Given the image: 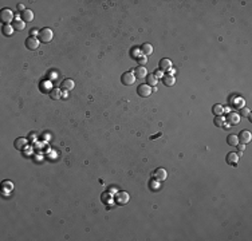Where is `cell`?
I'll return each mask as SVG.
<instances>
[{"label":"cell","instance_id":"obj_16","mask_svg":"<svg viewBox=\"0 0 252 241\" xmlns=\"http://www.w3.org/2000/svg\"><path fill=\"white\" fill-rule=\"evenodd\" d=\"M162 82H164L165 86H173V84L176 83V78H174L173 75H164Z\"/></svg>","mask_w":252,"mask_h":241},{"label":"cell","instance_id":"obj_24","mask_svg":"<svg viewBox=\"0 0 252 241\" xmlns=\"http://www.w3.org/2000/svg\"><path fill=\"white\" fill-rule=\"evenodd\" d=\"M223 111H224V107L221 105H213L212 107V113L215 115H223Z\"/></svg>","mask_w":252,"mask_h":241},{"label":"cell","instance_id":"obj_1","mask_svg":"<svg viewBox=\"0 0 252 241\" xmlns=\"http://www.w3.org/2000/svg\"><path fill=\"white\" fill-rule=\"evenodd\" d=\"M38 35H39V39H40V42L42 43H50L51 40H52V38H54V32L50 30V28H42L38 32Z\"/></svg>","mask_w":252,"mask_h":241},{"label":"cell","instance_id":"obj_7","mask_svg":"<svg viewBox=\"0 0 252 241\" xmlns=\"http://www.w3.org/2000/svg\"><path fill=\"white\" fill-rule=\"evenodd\" d=\"M26 47L28 50H36L39 47V40L35 38V36H30L26 39Z\"/></svg>","mask_w":252,"mask_h":241},{"label":"cell","instance_id":"obj_32","mask_svg":"<svg viewBox=\"0 0 252 241\" xmlns=\"http://www.w3.org/2000/svg\"><path fill=\"white\" fill-rule=\"evenodd\" d=\"M17 10H20V11H26V10H24V7L22 6V4H19V6H17Z\"/></svg>","mask_w":252,"mask_h":241},{"label":"cell","instance_id":"obj_2","mask_svg":"<svg viewBox=\"0 0 252 241\" xmlns=\"http://www.w3.org/2000/svg\"><path fill=\"white\" fill-rule=\"evenodd\" d=\"M0 19L4 24H10L12 19H13V13L11 10H8V8H3L2 12H0Z\"/></svg>","mask_w":252,"mask_h":241},{"label":"cell","instance_id":"obj_10","mask_svg":"<svg viewBox=\"0 0 252 241\" xmlns=\"http://www.w3.org/2000/svg\"><path fill=\"white\" fill-rule=\"evenodd\" d=\"M225 161H227L228 165H231V166H232V165H236L237 162H239V154H236V153H228Z\"/></svg>","mask_w":252,"mask_h":241},{"label":"cell","instance_id":"obj_20","mask_svg":"<svg viewBox=\"0 0 252 241\" xmlns=\"http://www.w3.org/2000/svg\"><path fill=\"white\" fill-rule=\"evenodd\" d=\"M227 142H228V145H231V146H236L239 144V138H237V135H235V134H229L227 137Z\"/></svg>","mask_w":252,"mask_h":241},{"label":"cell","instance_id":"obj_18","mask_svg":"<svg viewBox=\"0 0 252 241\" xmlns=\"http://www.w3.org/2000/svg\"><path fill=\"white\" fill-rule=\"evenodd\" d=\"M2 32L4 36H11L12 32H13V27L12 24H4L3 28H2Z\"/></svg>","mask_w":252,"mask_h":241},{"label":"cell","instance_id":"obj_15","mask_svg":"<svg viewBox=\"0 0 252 241\" xmlns=\"http://www.w3.org/2000/svg\"><path fill=\"white\" fill-rule=\"evenodd\" d=\"M74 86H75L74 80H71V79H65V80L62 82L61 88H63L65 91H70V90H73V88H74Z\"/></svg>","mask_w":252,"mask_h":241},{"label":"cell","instance_id":"obj_23","mask_svg":"<svg viewBox=\"0 0 252 241\" xmlns=\"http://www.w3.org/2000/svg\"><path fill=\"white\" fill-rule=\"evenodd\" d=\"M148 83L146 84H149V86L150 87H153V86H156V84L157 83H158V79H157L156 77H154V74H149V75H148Z\"/></svg>","mask_w":252,"mask_h":241},{"label":"cell","instance_id":"obj_4","mask_svg":"<svg viewBox=\"0 0 252 241\" xmlns=\"http://www.w3.org/2000/svg\"><path fill=\"white\" fill-rule=\"evenodd\" d=\"M152 87L149 86V84H139V86L137 87V92H138V95L139 97H142V98H148L152 94Z\"/></svg>","mask_w":252,"mask_h":241},{"label":"cell","instance_id":"obj_26","mask_svg":"<svg viewBox=\"0 0 252 241\" xmlns=\"http://www.w3.org/2000/svg\"><path fill=\"white\" fill-rule=\"evenodd\" d=\"M236 147H237V153H240V154L245 150V145H243V144H237Z\"/></svg>","mask_w":252,"mask_h":241},{"label":"cell","instance_id":"obj_27","mask_svg":"<svg viewBox=\"0 0 252 241\" xmlns=\"http://www.w3.org/2000/svg\"><path fill=\"white\" fill-rule=\"evenodd\" d=\"M154 77H156L157 79H158V78H164V75H162V71H161V70H157L156 73H154Z\"/></svg>","mask_w":252,"mask_h":241},{"label":"cell","instance_id":"obj_25","mask_svg":"<svg viewBox=\"0 0 252 241\" xmlns=\"http://www.w3.org/2000/svg\"><path fill=\"white\" fill-rule=\"evenodd\" d=\"M12 182L11 181H4L3 182V189H8V190H12Z\"/></svg>","mask_w":252,"mask_h":241},{"label":"cell","instance_id":"obj_30","mask_svg":"<svg viewBox=\"0 0 252 241\" xmlns=\"http://www.w3.org/2000/svg\"><path fill=\"white\" fill-rule=\"evenodd\" d=\"M241 114L244 115V117H245V115H250V111H248V109H245V107H243V109H241Z\"/></svg>","mask_w":252,"mask_h":241},{"label":"cell","instance_id":"obj_31","mask_svg":"<svg viewBox=\"0 0 252 241\" xmlns=\"http://www.w3.org/2000/svg\"><path fill=\"white\" fill-rule=\"evenodd\" d=\"M150 185H152V189H154V190L157 189V186H156V185H157V182H156V181H152V184H150Z\"/></svg>","mask_w":252,"mask_h":241},{"label":"cell","instance_id":"obj_5","mask_svg":"<svg viewBox=\"0 0 252 241\" xmlns=\"http://www.w3.org/2000/svg\"><path fill=\"white\" fill-rule=\"evenodd\" d=\"M129 201V194L126 191H119L114 196V202L117 205H125Z\"/></svg>","mask_w":252,"mask_h":241},{"label":"cell","instance_id":"obj_29","mask_svg":"<svg viewBox=\"0 0 252 241\" xmlns=\"http://www.w3.org/2000/svg\"><path fill=\"white\" fill-rule=\"evenodd\" d=\"M138 50H137V48H133V50H132V55H133V58H137V59H138Z\"/></svg>","mask_w":252,"mask_h":241},{"label":"cell","instance_id":"obj_12","mask_svg":"<svg viewBox=\"0 0 252 241\" xmlns=\"http://www.w3.org/2000/svg\"><path fill=\"white\" fill-rule=\"evenodd\" d=\"M225 120H228L229 125H237L240 122V115L237 113H229Z\"/></svg>","mask_w":252,"mask_h":241},{"label":"cell","instance_id":"obj_3","mask_svg":"<svg viewBox=\"0 0 252 241\" xmlns=\"http://www.w3.org/2000/svg\"><path fill=\"white\" fill-rule=\"evenodd\" d=\"M121 80H122V83L125 86H132V84L136 82V75H134V73H132V71H126L125 74H122Z\"/></svg>","mask_w":252,"mask_h":241},{"label":"cell","instance_id":"obj_19","mask_svg":"<svg viewBox=\"0 0 252 241\" xmlns=\"http://www.w3.org/2000/svg\"><path fill=\"white\" fill-rule=\"evenodd\" d=\"M12 27H13V30H17V31H23L24 28H26V24H24V21L23 20H19V19H16L15 21L12 23Z\"/></svg>","mask_w":252,"mask_h":241},{"label":"cell","instance_id":"obj_22","mask_svg":"<svg viewBox=\"0 0 252 241\" xmlns=\"http://www.w3.org/2000/svg\"><path fill=\"white\" fill-rule=\"evenodd\" d=\"M50 95H51V99H61V97H62V91H61V88H52L51 90V92H50Z\"/></svg>","mask_w":252,"mask_h":241},{"label":"cell","instance_id":"obj_28","mask_svg":"<svg viewBox=\"0 0 252 241\" xmlns=\"http://www.w3.org/2000/svg\"><path fill=\"white\" fill-rule=\"evenodd\" d=\"M146 56H143V58H138V62H139V64H141V66H143V64H145L146 63Z\"/></svg>","mask_w":252,"mask_h":241},{"label":"cell","instance_id":"obj_6","mask_svg":"<svg viewBox=\"0 0 252 241\" xmlns=\"http://www.w3.org/2000/svg\"><path fill=\"white\" fill-rule=\"evenodd\" d=\"M237 138H239V142H241L243 145H247V144H250L251 139H252V134L248 130H241L240 134L237 135Z\"/></svg>","mask_w":252,"mask_h":241},{"label":"cell","instance_id":"obj_21","mask_svg":"<svg viewBox=\"0 0 252 241\" xmlns=\"http://www.w3.org/2000/svg\"><path fill=\"white\" fill-rule=\"evenodd\" d=\"M213 123H215V126H217V127H223L224 123H225V118H224L223 115H216Z\"/></svg>","mask_w":252,"mask_h":241},{"label":"cell","instance_id":"obj_9","mask_svg":"<svg viewBox=\"0 0 252 241\" xmlns=\"http://www.w3.org/2000/svg\"><path fill=\"white\" fill-rule=\"evenodd\" d=\"M166 177H168V173H166L165 169H162V168L156 169V172H154V178H156L157 181H164V180H166Z\"/></svg>","mask_w":252,"mask_h":241},{"label":"cell","instance_id":"obj_14","mask_svg":"<svg viewBox=\"0 0 252 241\" xmlns=\"http://www.w3.org/2000/svg\"><path fill=\"white\" fill-rule=\"evenodd\" d=\"M141 52L143 54V56H150L153 54V46L150 43H145L141 46Z\"/></svg>","mask_w":252,"mask_h":241},{"label":"cell","instance_id":"obj_8","mask_svg":"<svg viewBox=\"0 0 252 241\" xmlns=\"http://www.w3.org/2000/svg\"><path fill=\"white\" fill-rule=\"evenodd\" d=\"M134 75H136L137 79H143V78H146V77H148V70H146V67H143V66L136 67Z\"/></svg>","mask_w":252,"mask_h":241},{"label":"cell","instance_id":"obj_11","mask_svg":"<svg viewBox=\"0 0 252 241\" xmlns=\"http://www.w3.org/2000/svg\"><path fill=\"white\" fill-rule=\"evenodd\" d=\"M160 70H161V71H169V70H172V62H170L169 59H166V58L161 59V60H160Z\"/></svg>","mask_w":252,"mask_h":241},{"label":"cell","instance_id":"obj_17","mask_svg":"<svg viewBox=\"0 0 252 241\" xmlns=\"http://www.w3.org/2000/svg\"><path fill=\"white\" fill-rule=\"evenodd\" d=\"M27 139L26 138H17V139L15 141V149H17V150H22L23 147H26L27 146Z\"/></svg>","mask_w":252,"mask_h":241},{"label":"cell","instance_id":"obj_13","mask_svg":"<svg viewBox=\"0 0 252 241\" xmlns=\"http://www.w3.org/2000/svg\"><path fill=\"white\" fill-rule=\"evenodd\" d=\"M22 19H23L24 23H30V21L34 20V12L31 10H26L22 12Z\"/></svg>","mask_w":252,"mask_h":241}]
</instances>
